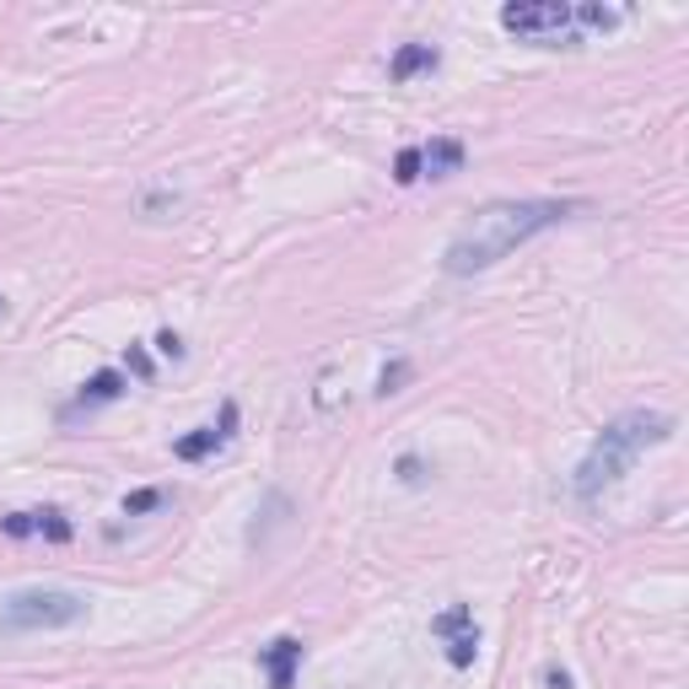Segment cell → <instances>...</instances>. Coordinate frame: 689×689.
I'll list each match as a JSON object with an SVG mask.
<instances>
[{
	"mask_svg": "<svg viewBox=\"0 0 689 689\" xmlns=\"http://www.w3.org/2000/svg\"><path fill=\"white\" fill-rule=\"evenodd\" d=\"M576 205L566 200H495L486 210L469 216V227L447 243L442 270L447 275H480L490 264H501L512 248H523L528 238H539L544 227L566 221Z\"/></svg>",
	"mask_w": 689,
	"mask_h": 689,
	"instance_id": "6da1fadb",
	"label": "cell"
},
{
	"mask_svg": "<svg viewBox=\"0 0 689 689\" xmlns=\"http://www.w3.org/2000/svg\"><path fill=\"white\" fill-rule=\"evenodd\" d=\"M674 437V415H657V409H625L619 420H608L598 431V442L587 447V458L576 463V495L582 501H598L608 486H619L630 474V463L647 452V447H662Z\"/></svg>",
	"mask_w": 689,
	"mask_h": 689,
	"instance_id": "7a4b0ae2",
	"label": "cell"
},
{
	"mask_svg": "<svg viewBox=\"0 0 689 689\" xmlns=\"http://www.w3.org/2000/svg\"><path fill=\"white\" fill-rule=\"evenodd\" d=\"M86 619V598L65 587H22L0 598V630L6 636H33V630H65Z\"/></svg>",
	"mask_w": 689,
	"mask_h": 689,
	"instance_id": "3957f363",
	"label": "cell"
},
{
	"mask_svg": "<svg viewBox=\"0 0 689 689\" xmlns=\"http://www.w3.org/2000/svg\"><path fill=\"white\" fill-rule=\"evenodd\" d=\"M501 28H507V33H518V39L544 43V49L582 43V33H576V17H571L566 0H528V6H501Z\"/></svg>",
	"mask_w": 689,
	"mask_h": 689,
	"instance_id": "277c9868",
	"label": "cell"
},
{
	"mask_svg": "<svg viewBox=\"0 0 689 689\" xmlns=\"http://www.w3.org/2000/svg\"><path fill=\"white\" fill-rule=\"evenodd\" d=\"M0 533L6 539H49V544H71V518L65 512H54V507H43V512H11V518H0Z\"/></svg>",
	"mask_w": 689,
	"mask_h": 689,
	"instance_id": "5b68a950",
	"label": "cell"
},
{
	"mask_svg": "<svg viewBox=\"0 0 689 689\" xmlns=\"http://www.w3.org/2000/svg\"><path fill=\"white\" fill-rule=\"evenodd\" d=\"M232 431H238V405L227 399V405H221V420H216V426H200V431L178 437V442H173V452H178L184 463H200V458H210V452H221V447L232 442Z\"/></svg>",
	"mask_w": 689,
	"mask_h": 689,
	"instance_id": "8992f818",
	"label": "cell"
},
{
	"mask_svg": "<svg viewBox=\"0 0 689 689\" xmlns=\"http://www.w3.org/2000/svg\"><path fill=\"white\" fill-rule=\"evenodd\" d=\"M463 140L458 135H437V140H426L420 146V178H452L458 167H463Z\"/></svg>",
	"mask_w": 689,
	"mask_h": 689,
	"instance_id": "52a82bcc",
	"label": "cell"
},
{
	"mask_svg": "<svg viewBox=\"0 0 689 689\" xmlns=\"http://www.w3.org/2000/svg\"><path fill=\"white\" fill-rule=\"evenodd\" d=\"M264 668H270V689H296L302 641H296V636H275V641L264 647Z\"/></svg>",
	"mask_w": 689,
	"mask_h": 689,
	"instance_id": "ba28073f",
	"label": "cell"
},
{
	"mask_svg": "<svg viewBox=\"0 0 689 689\" xmlns=\"http://www.w3.org/2000/svg\"><path fill=\"white\" fill-rule=\"evenodd\" d=\"M119 394H124V377H119V372H114V366H103V372H97V377H92V383H86L82 394H76V399H71V405H65V420H76V415H82V409L114 405V399H119Z\"/></svg>",
	"mask_w": 689,
	"mask_h": 689,
	"instance_id": "9c48e42d",
	"label": "cell"
},
{
	"mask_svg": "<svg viewBox=\"0 0 689 689\" xmlns=\"http://www.w3.org/2000/svg\"><path fill=\"white\" fill-rule=\"evenodd\" d=\"M437 65H442V54H437L431 43H405V49L394 54L388 76H394V82H409V76H420V71H437Z\"/></svg>",
	"mask_w": 689,
	"mask_h": 689,
	"instance_id": "30bf717a",
	"label": "cell"
},
{
	"mask_svg": "<svg viewBox=\"0 0 689 689\" xmlns=\"http://www.w3.org/2000/svg\"><path fill=\"white\" fill-rule=\"evenodd\" d=\"M474 651H480V630H458V636H447V662H452V668H469Z\"/></svg>",
	"mask_w": 689,
	"mask_h": 689,
	"instance_id": "8fae6325",
	"label": "cell"
},
{
	"mask_svg": "<svg viewBox=\"0 0 689 689\" xmlns=\"http://www.w3.org/2000/svg\"><path fill=\"white\" fill-rule=\"evenodd\" d=\"M431 630H437V636H458V630H474V614H469V604H452V608H442V614L431 619Z\"/></svg>",
	"mask_w": 689,
	"mask_h": 689,
	"instance_id": "7c38bea8",
	"label": "cell"
},
{
	"mask_svg": "<svg viewBox=\"0 0 689 689\" xmlns=\"http://www.w3.org/2000/svg\"><path fill=\"white\" fill-rule=\"evenodd\" d=\"M571 17H576V33H582V28H614V22H619L614 6H571Z\"/></svg>",
	"mask_w": 689,
	"mask_h": 689,
	"instance_id": "4fadbf2b",
	"label": "cell"
},
{
	"mask_svg": "<svg viewBox=\"0 0 689 689\" xmlns=\"http://www.w3.org/2000/svg\"><path fill=\"white\" fill-rule=\"evenodd\" d=\"M167 501V490H135V495H124V518H146V512H157Z\"/></svg>",
	"mask_w": 689,
	"mask_h": 689,
	"instance_id": "5bb4252c",
	"label": "cell"
},
{
	"mask_svg": "<svg viewBox=\"0 0 689 689\" xmlns=\"http://www.w3.org/2000/svg\"><path fill=\"white\" fill-rule=\"evenodd\" d=\"M394 178H399V184H415V178H420V146H405V152H399V163H394Z\"/></svg>",
	"mask_w": 689,
	"mask_h": 689,
	"instance_id": "9a60e30c",
	"label": "cell"
},
{
	"mask_svg": "<svg viewBox=\"0 0 689 689\" xmlns=\"http://www.w3.org/2000/svg\"><path fill=\"white\" fill-rule=\"evenodd\" d=\"M313 405H319V409L340 405V372H324V377H319V394H313Z\"/></svg>",
	"mask_w": 689,
	"mask_h": 689,
	"instance_id": "2e32d148",
	"label": "cell"
},
{
	"mask_svg": "<svg viewBox=\"0 0 689 689\" xmlns=\"http://www.w3.org/2000/svg\"><path fill=\"white\" fill-rule=\"evenodd\" d=\"M409 377V362H394V366H383V377H377V394L388 399V394H399V383Z\"/></svg>",
	"mask_w": 689,
	"mask_h": 689,
	"instance_id": "e0dca14e",
	"label": "cell"
},
{
	"mask_svg": "<svg viewBox=\"0 0 689 689\" xmlns=\"http://www.w3.org/2000/svg\"><path fill=\"white\" fill-rule=\"evenodd\" d=\"M399 480H405V486H420V480H426V463H420L415 452H405V458H399Z\"/></svg>",
	"mask_w": 689,
	"mask_h": 689,
	"instance_id": "ac0fdd59",
	"label": "cell"
},
{
	"mask_svg": "<svg viewBox=\"0 0 689 689\" xmlns=\"http://www.w3.org/2000/svg\"><path fill=\"white\" fill-rule=\"evenodd\" d=\"M157 351H163L167 362H184V340H178L173 328H163V334H157Z\"/></svg>",
	"mask_w": 689,
	"mask_h": 689,
	"instance_id": "d6986e66",
	"label": "cell"
},
{
	"mask_svg": "<svg viewBox=\"0 0 689 689\" xmlns=\"http://www.w3.org/2000/svg\"><path fill=\"white\" fill-rule=\"evenodd\" d=\"M129 372H135V377H152V356H146L140 345H129Z\"/></svg>",
	"mask_w": 689,
	"mask_h": 689,
	"instance_id": "ffe728a7",
	"label": "cell"
},
{
	"mask_svg": "<svg viewBox=\"0 0 689 689\" xmlns=\"http://www.w3.org/2000/svg\"><path fill=\"white\" fill-rule=\"evenodd\" d=\"M544 685H550V689H571V674H566V668H555V662H550V668H544Z\"/></svg>",
	"mask_w": 689,
	"mask_h": 689,
	"instance_id": "44dd1931",
	"label": "cell"
}]
</instances>
